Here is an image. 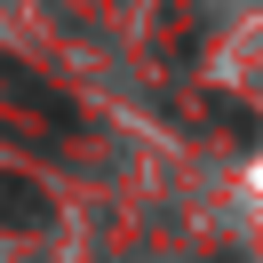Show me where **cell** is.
Instances as JSON below:
<instances>
[{"label": "cell", "instance_id": "6da1fadb", "mask_svg": "<svg viewBox=\"0 0 263 263\" xmlns=\"http://www.w3.org/2000/svg\"><path fill=\"white\" fill-rule=\"evenodd\" d=\"M0 223H8V231L48 223V192H40V183H24V176H0Z\"/></svg>", "mask_w": 263, "mask_h": 263}]
</instances>
